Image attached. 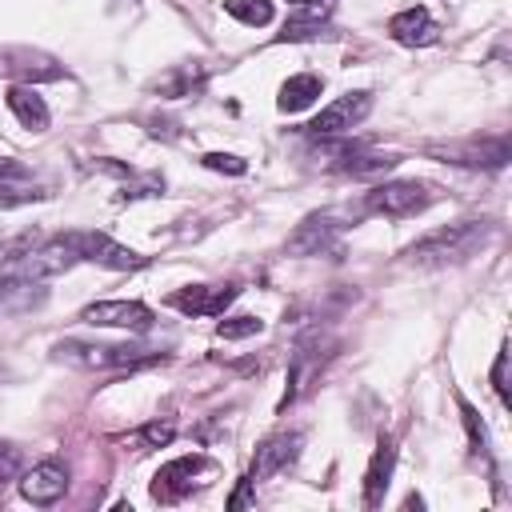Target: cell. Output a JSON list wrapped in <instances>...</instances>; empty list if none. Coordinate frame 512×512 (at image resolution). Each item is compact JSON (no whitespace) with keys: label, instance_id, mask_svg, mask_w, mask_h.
Instances as JSON below:
<instances>
[{"label":"cell","instance_id":"obj_1","mask_svg":"<svg viewBox=\"0 0 512 512\" xmlns=\"http://www.w3.org/2000/svg\"><path fill=\"white\" fill-rule=\"evenodd\" d=\"M480 240H484V224H480V220H460V224L436 228V232H428L424 240H416L408 256H412L416 264L436 268V264H448V260H464V256H472Z\"/></svg>","mask_w":512,"mask_h":512},{"label":"cell","instance_id":"obj_2","mask_svg":"<svg viewBox=\"0 0 512 512\" xmlns=\"http://www.w3.org/2000/svg\"><path fill=\"white\" fill-rule=\"evenodd\" d=\"M64 240H68V248L80 260H92V264L112 268V272H132V268H144L148 264V256L124 248L120 240H112L108 232H96V228H72V232H64Z\"/></svg>","mask_w":512,"mask_h":512},{"label":"cell","instance_id":"obj_3","mask_svg":"<svg viewBox=\"0 0 512 512\" xmlns=\"http://www.w3.org/2000/svg\"><path fill=\"white\" fill-rule=\"evenodd\" d=\"M56 352H60V360L80 364V368H140V364L160 360L156 352H148L140 344H80V340H64Z\"/></svg>","mask_w":512,"mask_h":512},{"label":"cell","instance_id":"obj_4","mask_svg":"<svg viewBox=\"0 0 512 512\" xmlns=\"http://www.w3.org/2000/svg\"><path fill=\"white\" fill-rule=\"evenodd\" d=\"M428 204H432V188L420 180H388L364 196V208L376 216H416Z\"/></svg>","mask_w":512,"mask_h":512},{"label":"cell","instance_id":"obj_5","mask_svg":"<svg viewBox=\"0 0 512 512\" xmlns=\"http://www.w3.org/2000/svg\"><path fill=\"white\" fill-rule=\"evenodd\" d=\"M372 112V92H344V96H336L328 108H320L304 128H308V136H344V132H352L356 124H364V116Z\"/></svg>","mask_w":512,"mask_h":512},{"label":"cell","instance_id":"obj_6","mask_svg":"<svg viewBox=\"0 0 512 512\" xmlns=\"http://www.w3.org/2000/svg\"><path fill=\"white\" fill-rule=\"evenodd\" d=\"M84 324L96 328H124V332H148L156 324V312L140 300H96L80 312Z\"/></svg>","mask_w":512,"mask_h":512},{"label":"cell","instance_id":"obj_7","mask_svg":"<svg viewBox=\"0 0 512 512\" xmlns=\"http://www.w3.org/2000/svg\"><path fill=\"white\" fill-rule=\"evenodd\" d=\"M204 468H208L204 456H176V460L160 464L156 476H152V500H156V504H176V500H184Z\"/></svg>","mask_w":512,"mask_h":512},{"label":"cell","instance_id":"obj_8","mask_svg":"<svg viewBox=\"0 0 512 512\" xmlns=\"http://www.w3.org/2000/svg\"><path fill=\"white\" fill-rule=\"evenodd\" d=\"M348 224L340 220V212H312L296 224V232L288 236V252L292 256H316V252H328L332 240L344 232Z\"/></svg>","mask_w":512,"mask_h":512},{"label":"cell","instance_id":"obj_9","mask_svg":"<svg viewBox=\"0 0 512 512\" xmlns=\"http://www.w3.org/2000/svg\"><path fill=\"white\" fill-rule=\"evenodd\" d=\"M76 260H80V256L68 248V240H64V236H56V240H44V244L28 248V252H24L16 264H12V272L32 276V280H48V276L68 272Z\"/></svg>","mask_w":512,"mask_h":512},{"label":"cell","instance_id":"obj_10","mask_svg":"<svg viewBox=\"0 0 512 512\" xmlns=\"http://www.w3.org/2000/svg\"><path fill=\"white\" fill-rule=\"evenodd\" d=\"M236 296H240L236 284H188V288H176L168 304L184 316H220Z\"/></svg>","mask_w":512,"mask_h":512},{"label":"cell","instance_id":"obj_11","mask_svg":"<svg viewBox=\"0 0 512 512\" xmlns=\"http://www.w3.org/2000/svg\"><path fill=\"white\" fill-rule=\"evenodd\" d=\"M300 444H304V436L300 432H276V436H268L260 448H256V456H252V468H248V484H260V480H268V476H276V472H284L296 456H300Z\"/></svg>","mask_w":512,"mask_h":512},{"label":"cell","instance_id":"obj_12","mask_svg":"<svg viewBox=\"0 0 512 512\" xmlns=\"http://www.w3.org/2000/svg\"><path fill=\"white\" fill-rule=\"evenodd\" d=\"M64 492H68V468H64L60 460H40V464H32V468L20 476V496H24L28 504L48 508V504H56Z\"/></svg>","mask_w":512,"mask_h":512},{"label":"cell","instance_id":"obj_13","mask_svg":"<svg viewBox=\"0 0 512 512\" xmlns=\"http://www.w3.org/2000/svg\"><path fill=\"white\" fill-rule=\"evenodd\" d=\"M432 156H444V164L460 168H504L508 164V140H472V144H452V148H432Z\"/></svg>","mask_w":512,"mask_h":512},{"label":"cell","instance_id":"obj_14","mask_svg":"<svg viewBox=\"0 0 512 512\" xmlns=\"http://www.w3.org/2000/svg\"><path fill=\"white\" fill-rule=\"evenodd\" d=\"M0 72L12 76L16 84H32V80H60L64 68L40 52H28V48H4L0 52Z\"/></svg>","mask_w":512,"mask_h":512},{"label":"cell","instance_id":"obj_15","mask_svg":"<svg viewBox=\"0 0 512 512\" xmlns=\"http://www.w3.org/2000/svg\"><path fill=\"white\" fill-rule=\"evenodd\" d=\"M48 300V288L44 280H32V276H0V316H24V312H36L40 304Z\"/></svg>","mask_w":512,"mask_h":512},{"label":"cell","instance_id":"obj_16","mask_svg":"<svg viewBox=\"0 0 512 512\" xmlns=\"http://www.w3.org/2000/svg\"><path fill=\"white\" fill-rule=\"evenodd\" d=\"M388 36H392L396 44H404V48H424V44H436V40H440L436 20H432L428 8H420V4L396 12V16L388 20Z\"/></svg>","mask_w":512,"mask_h":512},{"label":"cell","instance_id":"obj_17","mask_svg":"<svg viewBox=\"0 0 512 512\" xmlns=\"http://www.w3.org/2000/svg\"><path fill=\"white\" fill-rule=\"evenodd\" d=\"M392 468H396V444H392V436H380V444H376V452L364 468V504L368 508L384 504V492L392 484Z\"/></svg>","mask_w":512,"mask_h":512},{"label":"cell","instance_id":"obj_18","mask_svg":"<svg viewBox=\"0 0 512 512\" xmlns=\"http://www.w3.org/2000/svg\"><path fill=\"white\" fill-rule=\"evenodd\" d=\"M4 104L16 112V120H20L28 132H44V128H48V104H44V96H40L32 84H12L8 96H4Z\"/></svg>","mask_w":512,"mask_h":512},{"label":"cell","instance_id":"obj_19","mask_svg":"<svg viewBox=\"0 0 512 512\" xmlns=\"http://www.w3.org/2000/svg\"><path fill=\"white\" fill-rule=\"evenodd\" d=\"M320 12H328V8H320V4H304L296 16H288V20L280 24L276 40H280V44H300V40H320V36H332V28L320 20Z\"/></svg>","mask_w":512,"mask_h":512},{"label":"cell","instance_id":"obj_20","mask_svg":"<svg viewBox=\"0 0 512 512\" xmlns=\"http://www.w3.org/2000/svg\"><path fill=\"white\" fill-rule=\"evenodd\" d=\"M320 92H324V80H320L316 72H296V76H288V80L280 84L276 108H280V112H304L308 104H316Z\"/></svg>","mask_w":512,"mask_h":512},{"label":"cell","instance_id":"obj_21","mask_svg":"<svg viewBox=\"0 0 512 512\" xmlns=\"http://www.w3.org/2000/svg\"><path fill=\"white\" fill-rule=\"evenodd\" d=\"M44 192L32 184V176L20 164H4L0 168V208H16V204H32Z\"/></svg>","mask_w":512,"mask_h":512},{"label":"cell","instance_id":"obj_22","mask_svg":"<svg viewBox=\"0 0 512 512\" xmlns=\"http://www.w3.org/2000/svg\"><path fill=\"white\" fill-rule=\"evenodd\" d=\"M224 12L228 16H236L240 24H248V28H264V24H272V0H224Z\"/></svg>","mask_w":512,"mask_h":512},{"label":"cell","instance_id":"obj_23","mask_svg":"<svg viewBox=\"0 0 512 512\" xmlns=\"http://www.w3.org/2000/svg\"><path fill=\"white\" fill-rule=\"evenodd\" d=\"M456 404H460V416H464V428H468V444H472V452H476V456H488V428H484L480 412H476L464 396H456Z\"/></svg>","mask_w":512,"mask_h":512},{"label":"cell","instance_id":"obj_24","mask_svg":"<svg viewBox=\"0 0 512 512\" xmlns=\"http://www.w3.org/2000/svg\"><path fill=\"white\" fill-rule=\"evenodd\" d=\"M260 328H264L260 316H228V320L216 324V332H220L224 340H244V336H256Z\"/></svg>","mask_w":512,"mask_h":512},{"label":"cell","instance_id":"obj_25","mask_svg":"<svg viewBox=\"0 0 512 512\" xmlns=\"http://www.w3.org/2000/svg\"><path fill=\"white\" fill-rule=\"evenodd\" d=\"M176 440V428L168 424V420H152V424H144L140 432H136V444L140 448H164V444H172Z\"/></svg>","mask_w":512,"mask_h":512},{"label":"cell","instance_id":"obj_26","mask_svg":"<svg viewBox=\"0 0 512 512\" xmlns=\"http://www.w3.org/2000/svg\"><path fill=\"white\" fill-rule=\"evenodd\" d=\"M200 164H204V168H212V172H228V176H244V172H248V160L228 156V152H204V156H200Z\"/></svg>","mask_w":512,"mask_h":512},{"label":"cell","instance_id":"obj_27","mask_svg":"<svg viewBox=\"0 0 512 512\" xmlns=\"http://www.w3.org/2000/svg\"><path fill=\"white\" fill-rule=\"evenodd\" d=\"M20 468H24V452H20L16 444L0 440V488H4L8 480H16V476H20Z\"/></svg>","mask_w":512,"mask_h":512},{"label":"cell","instance_id":"obj_28","mask_svg":"<svg viewBox=\"0 0 512 512\" xmlns=\"http://www.w3.org/2000/svg\"><path fill=\"white\" fill-rule=\"evenodd\" d=\"M156 88H160L164 96H172V100H176V96H192V88H196V76L184 68V72H172V76H164Z\"/></svg>","mask_w":512,"mask_h":512},{"label":"cell","instance_id":"obj_29","mask_svg":"<svg viewBox=\"0 0 512 512\" xmlns=\"http://www.w3.org/2000/svg\"><path fill=\"white\" fill-rule=\"evenodd\" d=\"M492 388H496V396L508 404V348L496 352V364H492Z\"/></svg>","mask_w":512,"mask_h":512},{"label":"cell","instance_id":"obj_30","mask_svg":"<svg viewBox=\"0 0 512 512\" xmlns=\"http://www.w3.org/2000/svg\"><path fill=\"white\" fill-rule=\"evenodd\" d=\"M292 4H300V8H304V4H320V0H292Z\"/></svg>","mask_w":512,"mask_h":512}]
</instances>
